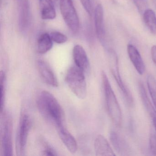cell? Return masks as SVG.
Returning <instances> with one entry per match:
<instances>
[{
    "instance_id": "cell-1",
    "label": "cell",
    "mask_w": 156,
    "mask_h": 156,
    "mask_svg": "<svg viewBox=\"0 0 156 156\" xmlns=\"http://www.w3.org/2000/svg\"><path fill=\"white\" fill-rule=\"evenodd\" d=\"M38 110L45 120L57 126L64 124V113L61 106L50 92L43 91L37 98Z\"/></svg>"
},
{
    "instance_id": "cell-2",
    "label": "cell",
    "mask_w": 156,
    "mask_h": 156,
    "mask_svg": "<svg viewBox=\"0 0 156 156\" xmlns=\"http://www.w3.org/2000/svg\"><path fill=\"white\" fill-rule=\"evenodd\" d=\"M105 93L106 106L108 115L114 125L120 126L122 123V113L116 97L112 89L107 76L105 72L101 73Z\"/></svg>"
},
{
    "instance_id": "cell-3",
    "label": "cell",
    "mask_w": 156,
    "mask_h": 156,
    "mask_svg": "<svg viewBox=\"0 0 156 156\" xmlns=\"http://www.w3.org/2000/svg\"><path fill=\"white\" fill-rule=\"evenodd\" d=\"M84 72L76 66H71L66 75V84L71 91L80 99H84L87 94V86Z\"/></svg>"
},
{
    "instance_id": "cell-4",
    "label": "cell",
    "mask_w": 156,
    "mask_h": 156,
    "mask_svg": "<svg viewBox=\"0 0 156 156\" xmlns=\"http://www.w3.org/2000/svg\"><path fill=\"white\" fill-rule=\"evenodd\" d=\"M108 53L111 73L128 104L129 105H132L133 103V97L131 92L123 82L120 75L119 67L118 58L116 53L113 49H109Z\"/></svg>"
},
{
    "instance_id": "cell-5",
    "label": "cell",
    "mask_w": 156,
    "mask_h": 156,
    "mask_svg": "<svg viewBox=\"0 0 156 156\" xmlns=\"http://www.w3.org/2000/svg\"><path fill=\"white\" fill-rule=\"evenodd\" d=\"M1 130V144L3 155L12 156V122L9 115L6 113H3Z\"/></svg>"
},
{
    "instance_id": "cell-6",
    "label": "cell",
    "mask_w": 156,
    "mask_h": 156,
    "mask_svg": "<svg viewBox=\"0 0 156 156\" xmlns=\"http://www.w3.org/2000/svg\"><path fill=\"white\" fill-rule=\"evenodd\" d=\"M62 16L69 29L74 32L79 30V20L73 0H60Z\"/></svg>"
},
{
    "instance_id": "cell-7",
    "label": "cell",
    "mask_w": 156,
    "mask_h": 156,
    "mask_svg": "<svg viewBox=\"0 0 156 156\" xmlns=\"http://www.w3.org/2000/svg\"><path fill=\"white\" fill-rule=\"evenodd\" d=\"M30 124L29 116L23 114L21 118L16 140V151L19 156L24 155Z\"/></svg>"
},
{
    "instance_id": "cell-8",
    "label": "cell",
    "mask_w": 156,
    "mask_h": 156,
    "mask_svg": "<svg viewBox=\"0 0 156 156\" xmlns=\"http://www.w3.org/2000/svg\"><path fill=\"white\" fill-rule=\"evenodd\" d=\"M38 72L44 82L53 87L58 86V82L54 73L49 64L42 60L38 61L37 63Z\"/></svg>"
},
{
    "instance_id": "cell-9",
    "label": "cell",
    "mask_w": 156,
    "mask_h": 156,
    "mask_svg": "<svg viewBox=\"0 0 156 156\" xmlns=\"http://www.w3.org/2000/svg\"><path fill=\"white\" fill-rule=\"evenodd\" d=\"M73 55L75 65L84 73L87 72L90 67V63L84 48L79 44L76 45L73 49Z\"/></svg>"
},
{
    "instance_id": "cell-10",
    "label": "cell",
    "mask_w": 156,
    "mask_h": 156,
    "mask_svg": "<svg viewBox=\"0 0 156 156\" xmlns=\"http://www.w3.org/2000/svg\"><path fill=\"white\" fill-rule=\"evenodd\" d=\"M56 128L60 139L67 150L71 153H75L77 149V144L73 136L65 127L64 124L57 126Z\"/></svg>"
},
{
    "instance_id": "cell-11",
    "label": "cell",
    "mask_w": 156,
    "mask_h": 156,
    "mask_svg": "<svg viewBox=\"0 0 156 156\" xmlns=\"http://www.w3.org/2000/svg\"><path fill=\"white\" fill-rule=\"evenodd\" d=\"M129 57L136 70L139 74L143 75L145 71V66L143 59L137 48L134 45H127Z\"/></svg>"
},
{
    "instance_id": "cell-12",
    "label": "cell",
    "mask_w": 156,
    "mask_h": 156,
    "mask_svg": "<svg viewBox=\"0 0 156 156\" xmlns=\"http://www.w3.org/2000/svg\"><path fill=\"white\" fill-rule=\"evenodd\" d=\"M94 150L97 156H115L110 144L105 137L98 135L94 141Z\"/></svg>"
},
{
    "instance_id": "cell-13",
    "label": "cell",
    "mask_w": 156,
    "mask_h": 156,
    "mask_svg": "<svg viewBox=\"0 0 156 156\" xmlns=\"http://www.w3.org/2000/svg\"><path fill=\"white\" fill-rule=\"evenodd\" d=\"M30 7L29 0H20L19 25L22 31H25L30 23Z\"/></svg>"
},
{
    "instance_id": "cell-14",
    "label": "cell",
    "mask_w": 156,
    "mask_h": 156,
    "mask_svg": "<svg viewBox=\"0 0 156 156\" xmlns=\"http://www.w3.org/2000/svg\"><path fill=\"white\" fill-rule=\"evenodd\" d=\"M110 140L115 149L121 155H129L130 152L129 148L126 140L118 133L111 131L110 133Z\"/></svg>"
},
{
    "instance_id": "cell-15",
    "label": "cell",
    "mask_w": 156,
    "mask_h": 156,
    "mask_svg": "<svg viewBox=\"0 0 156 156\" xmlns=\"http://www.w3.org/2000/svg\"><path fill=\"white\" fill-rule=\"evenodd\" d=\"M94 22L97 35L98 39L102 41L105 38V31L104 9L101 4H98L95 9Z\"/></svg>"
},
{
    "instance_id": "cell-16",
    "label": "cell",
    "mask_w": 156,
    "mask_h": 156,
    "mask_svg": "<svg viewBox=\"0 0 156 156\" xmlns=\"http://www.w3.org/2000/svg\"><path fill=\"white\" fill-rule=\"evenodd\" d=\"M41 17L43 20H52L56 17L55 5L51 0H39Z\"/></svg>"
},
{
    "instance_id": "cell-17",
    "label": "cell",
    "mask_w": 156,
    "mask_h": 156,
    "mask_svg": "<svg viewBox=\"0 0 156 156\" xmlns=\"http://www.w3.org/2000/svg\"><path fill=\"white\" fill-rule=\"evenodd\" d=\"M53 41L50 34L43 33L38 38L37 42V51L41 54H44L50 51L53 47Z\"/></svg>"
},
{
    "instance_id": "cell-18",
    "label": "cell",
    "mask_w": 156,
    "mask_h": 156,
    "mask_svg": "<svg viewBox=\"0 0 156 156\" xmlns=\"http://www.w3.org/2000/svg\"><path fill=\"white\" fill-rule=\"evenodd\" d=\"M138 86L139 91L142 103L149 115L151 117L152 116L156 115V109L154 106L152 105L151 102L148 98L144 84L141 81L139 82Z\"/></svg>"
},
{
    "instance_id": "cell-19",
    "label": "cell",
    "mask_w": 156,
    "mask_h": 156,
    "mask_svg": "<svg viewBox=\"0 0 156 156\" xmlns=\"http://www.w3.org/2000/svg\"><path fill=\"white\" fill-rule=\"evenodd\" d=\"M143 20L148 29L152 34H156V15L151 9H147L143 13Z\"/></svg>"
},
{
    "instance_id": "cell-20",
    "label": "cell",
    "mask_w": 156,
    "mask_h": 156,
    "mask_svg": "<svg viewBox=\"0 0 156 156\" xmlns=\"http://www.w3.org/2000/svg\"><path fill=\"white\" fill-rule=\"evenodd\" d=\"M6 76L5 73L2 71L0 73V106L1 113H3L6 95Z\"/></svg>"
},
{
    "instance_id": "cell-21",
    "label": "cell",
    "mask_w": 156,
    "mask_h": 156,
    "mask_svg": "<svg viewBox=\"0 0 156 156\" xmlns=\"http://www.w3.org/2000/svg\"><path fill=\"white\" fill-rule=\"evenodd\" d=\"M147 81L149 92L156 110V79L151 75H148Z\"/></svg>"
},
{
    "instance_id": "cell-22",
    "label": "cell",
    "mask_w": 156,
    "mask_h": 156,
    "mask_svg": "<svg viewBox=\"0 0 156 156\" xmlns=\"http://www.w3.org/2000/svg\"><path fill=\"white\" fill-rule=\"evenodd\" d=\"M50 35L53 41L58 44L65 43L67 41V37L66 36L60 32H52Z\"/></svg>"
},
{
    "instance_id": "cell-23",
    "label": "cell",
    "mask_w": 156,
    "mask_h": 156,
    "mask_svg": "<svg viewBox=\"0 0 156 156\" xmlns=\"http://www.w3.org/2000/svg\"><path fill=\"white\" fill-rule=\"evenodd\" d=\"M139 12L143 14L144 12L147 9V0H132Z\"/></svg>"
},
{
    "instance_id": "cell-24",
    "label": "cell",
    "mask_w": 156,
    "mask_h": 156,
    "mask_svg": "<svg viewBox=\"0 0 156 156\" xmlns=\"http://www.w3.org/2000/svg\"><path fill=\"white\" fill-rule=\"evenodd\" d=\"M150 148L151 151L154 155H156V133L152 132L149 138Z\"/></svg>"
},
{
    "instance_id": "cell-25",
    "label": "cell",
    "mask_w": 156,
    "mask_h": 156,
    "mask_svg": "<svg viewBox=\"0 0 156 156\" xmlns=\"http://www.w3.org/2000/svg\"><path fill=\"white\" fill-rule=\"evenodd\" d=\"M86 12L91 16L92 14V6L91 0H80Z\"/></svg>"
},
{
    "instance_id": "cell-26",
    "label": "cell",
    "mask_w": 156,
    "mask_h": 156,
    "mask_svg": "<svg viewBox=\"0 0 156 156\" xmlns=\"http://www.w3.org/2000/svg\"><path fill=\"white\" fill-rule=\"evenodd\" d=\"M44 155L45 156H56L57 155L55 151L50 147H46L43 151Z\"/></svg>"
},
{
    "instance_id": "cell-27",
    "label": "cell",
    "mask_w": 156,
    "mask_h": 156,
    "mask_svg": "<svg viewBox=\"0 0 156 156\" xmlns=\"http://www.w3.org/2000/svg\"><path fill=\"white\" fill-rule=\"evenodd\" d=\"M151 55L152 61L156 65V45H154L151 48Z\"/></svg>"
},
{
    "instance_id": "cell-28",
    "label": "cell",
    "mask_w": 156,
    "mask_h": 156,
    "mask_svg": "<svg viewBox=\"0 0 156 156\" xmlns=\"http://www.w3.org/2000/svg\"><path fill=\"white\" fill-rule=\"evenodd\" d=\"M51 1L52 2H53L55 4H56V3L58 2V1H59V0H51Z\"/></svg>"
},
{
    "instance_id": "cell-29",
    "label": "cell",
    "mask_w": 156,
    "mask_h": 156,
    "mask_svg": "<svg viewBox=\"0 0 156 156\" xmlns=\"http://www.w3.org/2000/svg\"><path fill=\"white\" fill-rule=\"evenodd\" d=\"M152 1H153V3H154V5L156 8V0H152Z\"/></svg>"
}]
</instances>
